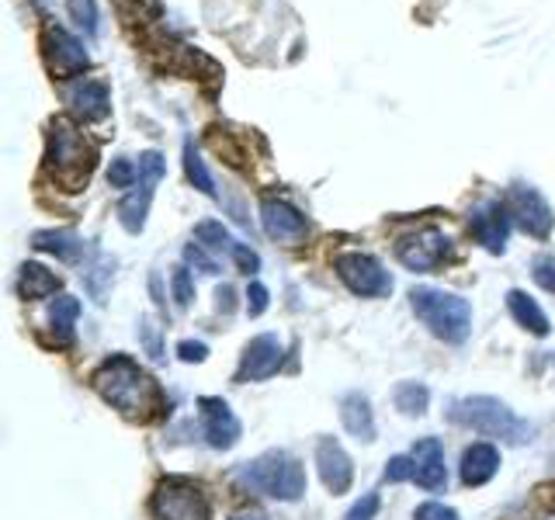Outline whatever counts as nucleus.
I'll return each mask as SVG.
<instances>
[{"instance_id": "obj_1", "label": "nucleus", "mask_w": 555, "mask_h": 520, "mask_svg": "<svg viewBox=\"0 0 555 520\" xmlns=\"http://www.w3.org/2000/svg\"><path fill=\"white\" fill-rule=\"evenodd\" d=\"M94 389L108 406H115L121 416L139 424H150L164 413V392L160 386L139 368V364L126 354H112L108 361L94 372Z\"/></svg>"}, {"instance_id": "obj_2", "label": "nucleus", "mask_w": 555, "mask_h": 520, "mask_svg": "<svg viewBox=\"0 0 555 520\" xmlns=\"http://www.w3.org/2000/svg\"><path fill=\"white\" fill-rule=\"evenodd\" d=\"M98 167V150L83 132H77L66 118L49 121L46 132V170L66 191H80Z\"/></svg>"}, {"instance_id": "obj_3", "label": "nucleus", "mask_w": 555, "mask_h": 520, "mask_svg": "<svg viewBox=\"0 0 555 520\" xmlns=\"http://www.w3.org/2000/svg\"><path fill=\"white\" fill-rule=\"evenodd\" d=\"M448 420L476 430L482 438L507 441L514 447L528 444L534 438V427L496 395H465L459 403H448Z\"/></svg>"}, {"instance_id": "obj_4", "label": "nucleus", "mask_w": 555, "mask_h": 520, "mask_svg": "<svg viewBox=\"0 0 555 520\" xmlns=\"http://www.w3.org/2000/svg\"><path fill=\"white\" fill-rule=\"evenodd\" d=\"M410 306L416 312V320L444 343H465L468 334H473V306L455 291L416 285L410 288Z\"/></svg>"}, {"instance_id": "obj_5", "label": "nucleus", "mask_w": 555, "mask_h": 520, "mask_svg": "<svg viewBox=\"0 0 555 520\" xmlns=\"http://www.w3.org/2000/svg\"><path fill=\"white\" fill-rule=\"evenodd\" d=\"M240 482L260 496L285 503H299L306 496V468L285 451H268L257 461H247L240 468Z\"/></svg>"}, {"instance_id": "obj_6", "label": "nucleus", "mask_w": 555, "mask_h": 520, "mask_svg": "<svg viewBox=\"0 0 555 520\" xmlns=\"http://www.w3.org/2000/svg\"><path fill=\"white\" fill-rule=\"evenodd\" d=\"M150 514L153 520H208L212 517V507H208L202 485L181 476H170L153 490Z\"/></svg>"}, {"instance_id": "obj_7", "label": "nucleus", "mask_w": 555, "mask_h": 520, "mask_svg": "<svg viewBox=\"0 0 555 520\" xmlns=\"http://www.w3.org/2000/svg\"><path fill=\"white\" fill-rule=\"evenodd\" d=\"M164 173H167V160H164L160 153H143V156H139V178H135L129 195L118 202V222L126 225L129 233H143L153 191H156V184H160Z\"/></svg>"}, {"instance_id": "obj_8", "label": "nucleus", "mask_w": 555, "mask_h": 520, "mask_svg": "<svg viewBox=\"0 0 555 520\" xmlns=\"http://www.w3.org/2000/svg\"><path fill=\"white\" fill-rule=\"evenodd\" d=\"M340 282L361 299H386L392 291V274L382 268V260L372 253H340L337 257Z\"/></svg>"}, {"instance_id": "obj_9", "label": "nucleus", "mask_w": 555, "mask_h": 520, "mask_svg": "<svg viewBox=\"0 0 555 520\" xmlns=\"http://www.w3.org/2000/svg\"><path fill=\"white\" fill-rule=\"evenodd\" d=\"M396 257L406 271H416V274L438 271L451 257V239L441 230H416L399 239Z\"/></svg>"}, {"instance_id": "obj_10", "label": "nucleus", "mask_w": 555, "mask_h": 520, "mask_svg": "<svg viewBox=\"0 0 555 520\" xmlns=\"http://www.w3.org/2000/svg\"><path fill=\"white\" fill-rule=\"evenodd\" d=\"M42 56L49 63V69L56 77H77L83 74L87 66H91V56H87V49L80 39H74L66 28L60 25H46L42 28Z\"/></svg>"}, {"instance_id": "obj_11", "label": "nucleus", "mask_w": 555, "mask_h": 520, "mask_svg": "<svg viewBox=\"0 0 555 520\" xmlns=\"http://www.w3.org/2000/svg\"><path fill=\"white\" fill-rule=\"evenodd\" d=\"M507 208H511V219L525 230L528 236H538L545 239L555 225V216L548 202L542 198V191H534L531 184H514L511 187V198H507Z\"/></svg>"}, {"instance_id": "obj_12", "label": "nucleus", "mask_w": 555, "mask_h": 520, "mask_svg": "<svg viewBox=\"0 0 555 520\" xmlns=\"http://www.w3.org/2000/svg\"><path fill=\"white\" fill-rule=\"evenodd\" d=\"M285 364V351H282V340L274 334H260L254 337L240 354V368H236V381L247 386V381H264L271 375L282 372Z\"/></svg>"}, {"instance_id": "obj_13", "label": "nucleus", "mask_w": 555, "mask_h": 520, "mask_svg": "<svg viewBox=\"0 0 555 520\" xmlns=\"http://www.w3.org/2000/svg\"><path fill=\"white\" fill-rule=\"evenodd\" d=\"M511 208L500 205V202H482L473 208V216H468V230H473L476 243L482 250L490 253H503L507 250V239H511Z\"/></svg>"}, {"instance_id": "obj_14", "label": "nucleus", "mask_w": 555, "mask_h": 520, "mask_svg": "<svg viewBox=\"0 0 555 520\" xmlns=\"http://www.w3.org/2000/svg\"><path fill=\"white\" fill-rule=\"evenodd\" d=\"M317 476H320V482L334 496H344L354 485V461H351V455H347V451L340 447L337 438H326V433L317 441Z\"/></svg>"}, {"instance_id": "obj_15", "label": "nucleus", "mask_w": 555, "mask_h": 520, "mask_svg": "<svg viewBox=\"0 0 555 520\" xmlns=\"http://www.w3.org/2000/svg\"><path fill=\"white\" fill-rule=\"evenodd\" d=\"M198 416H202V427H205V438L216 451H225L240 441V420L236 413L230 410V403L219 395H202L198 399Z\"/></svg>"}, {"instance_id": "obj_16", "label": "nucleus", "mask_w": 555, "mask_h": 520, "mask_svg": "<svg viewBox=\"0 0 555 520\" xmlns=\"http://www.w3.org/2000/svg\"><path fill=\"white\" fill-rule=\"evenodd\" d=\"M260 222H264V233L278 243H299L309 233V222L295 205L285 198H264L260 202Z\"/></svg>"}, {"instance_id": "obj_17", "label": "nucleus", "mask_w": 555, "mask_h": 520, "mask_svg": "<svg viewBox=\"0 0 555 520\" xmlns=\"http://www.w3.org/2000/svg\"><path fill=\"white\" fill-rule=\"evenodd\" d=\"M413 482L427 493H444L448 468H444V447L438 438H421L413 447Z\"/></svg>"}, {"instance_id": "obj_18", "label": "nucleus", "mask_w": 555, "mask_h": 520, "mask_svg": "<svg viewBox=\"0 0 555 520\" xmlns=\"http://www.w3.org/2000/svg\"><path fill=\"white\" fill-rule=\"evenodd\" d=\"M63 98L69 104V112H74L77 118H83V121H101V118H108V112H112L108 83H101V80H77V83H69L66 91H63Z\"/></svg>"}, {"instance_id": "obj_19", "label": "nucleus", "mask_w": 555, "mask_h": 520, "mask_svg": "<svg viewBox=\"0 0 555 520\" xmlns=\"http://www.w3.org/2000/svg\"><path fill=\"white\" fill-rule=\"evenodd\" d=\"M459 472H462V485H468V490H476V485H486V482H490L500 472V451L490 441L473 444L462 455Z\"/></svg>"}, {"instance_id": "obj_20", "label": "nucleus", "mask_w": 555, "mask_h": 520, "mask_svg": "<svg viewBox=\"0 0 555 520\" xmlns=\"http://www.w3.org/2000/svg\"><path fill=\"white\" fill-rule=\"evenodd\" d=\"M340 420L354 441H364V444L375 441V413H372V399L364 392H347L340 399Z\"/></svg>"}, {"instance_id": "obj_21", "label": "nucleus", "mask_w": 555, "mask_h": 520, "mask_svg": "<svg viewBox=\"0 0 555 520\" xmlns=\"http://www.w3.org/2000/svg\"><path fill=\"white\" fill-rule=\"evenodd\" d=\"M507 309H511L514 323L525 329V334H534V337H548L552 334V323L545 316V309L538 306L528 291H520V288L507 291Z\"/></svg>"}, {"instance_id": "obj_22", "label": "nucleus", "mask_w": 555, "mask_h": 520, "mask_svg": "<svg viewBox=\"0 0 555 520\" xmlns=\"http://www.w3.org/2000/svg\"><path fill=\"white\" fill-rule=\"evenodd\" d=\"M31 247L60 257V260H66V264L80 260L83 250H87L83 239L77 233H69V230H39V233H31Z\"/></svg>"}, {"instance_id": "obj_23", "label": "nucleus", "mask_w": 555, "mask_h": 520, "mask_svg": "<svg viewBox=\"0 0 555 520\" xmlns=\"http://www.w3.org/2000/svg\"><path fill=\"white\" fill-rule=\"evenodd\" d=\"M56 288H60V277L42 264H22V271H17V291H22L28 302L49 299V295H56Z\"/></svg>"}, {"instance_id": "obj_24", "label": "nucleus", "mask_w": 555, "mask_h": 520, "mask_svg": "<svg viewBox=\"0 0 555 520\" xmlns=\"http://www.w3.org/2000/svg\"><path fill=\"white\" fill-rule=\"evenodd\" d=\"M80 316V302L74 299V295H60L56 302H52L49 309V323L52 329H56V343L66 347L69 340H74V323Z\"/></svg>"}, {"instance_id": "obj_25", "label": "nucleus", "mask_w": 555, "mask_h": 520, "mask_svg": "<svg viewBox=\"0 0 555 520\" xmlns=\"http://www.w3.org/2000/svg\"><path fill=\"white\" fill-rule=\"evenodd\" d=\"M392 403L403 416H421L430 403V389L424 386V381H399V386L392 389Z\"/></svg>"}, {"instance_id": "obj_26", "label": "nucleus", "mask_w": 555, "mask_h": 520, "mask_svg": "<svg viewBox=\"0 0 555 520\" xmlns=\"http://www.w3.org/2000/svg\"><path fill=\"white\" fill-rule=\"evenodd\" d=\"M184 173H188V181L202 191V195L219 198L212 173H208V167H205V160H202V153H198V146H195V143H191V139H184Z\"/></svg>"}, {"instance_id": "obj_27", "label": "nucleus", "mask_w": 555, "mask_h": 520, "mask_svg": "<svg viewBox=\"0 0 555 520\" xmlns=\"http://www.w3.org/2000/svg\"><path fill=\"white\" fill-rule=\"evenodd\" d=\"M195 236H198V243H202L205 250H233L230 230H225V225L216 222V219L198 222V225H195Z\"/></svg>"}, {"instance_id": "obj_28", "label": "nucleus", "mask_w": 555, "mask_h": 520, "mask_svg": "<svg viewBox=\"0 0 555 520\" xmlns=\"http://www.w3.org/2000/svg\"><path fill=\"white\" fill-rule=\"evenodd\" d=\"M69 17L87 31V35H98V4L94 0H66Z\"/></svg>"}, {"instance_id": "obj_29", "label": "nucleus", "mask_w": 555, "mask_h": 520, "mask_svg": "<svg viewBox=\"0 0 555 520\" xmlns=\"http://www.w3.org/2000/svg\"><path fill=\"white\" fill-rule=\"evenodd\" d=\"M170 291H173V299H178L181 309H188L191 302H195V282H191V271L188 268H173V274H170Z\"/></svg>"}, {"instance_id": "obj_30", "label": "nucleus", "mask_w": 555, "mask_h": 520, "mask_svg": "<svg viewBox=\"0 0 555 520\" xmlns=\"http://www.w3.org/2000/svg\"><path fill=\"white\" fill-rule=\"evenodd\" d=\"M135 178H139V167L132 160H126V156L112 160V167H108V184L112 187H132Z\"/></svg>"}, {"instance_id": "obj_31", "label": "nucleus", "mask_w": 555, "mask_h": 520, "mask_svg": "<svg viewBox=\"0 0 555 520\" xmlns=\"http://www.w3.org/2000/svg\"><path fill=\"white\" fill-rule=\"evenodd\" d=\"M184 260H188L191 268H198L202 274H219V271H222V268H219V260L208 257V253L198 247V243H188V247H184Z\"/></svg>"}, {"instance_id": "obj_32", "label": "nucleus", "mask_w": 555, "mask_h": 520, "mask_svg": "<svg viewBox=\"0 0 555 520\" xmlns=\"http://www.w3.org/2000/svg\"><path fill=\"white\" fill-rule=\"evenodd\" d=\"M386 479L389 482H410L413 479V458L410 455H392L386 461Z\"/></svg>"}, {"instance_id": "obj_33", "label": "nucleus", "mask_w": 555, "mask_h": 520, "mask_svg": "<svg viewBox=\"0 0 555 520\" xmlns=\"http://www.w3.org/2000/svg\"><path fill=\"white\" fill-rule=\"evenodd\" d=\"M378 514V493H369V496H361L351 510H347L344 520H375Z\"/></svg>"}, {"instance_id": "obj_34", "label": "nucleus", "mask_w": 555, "mask_h": 520, "mask_svg": "<svg viewBox=\"0 0 555 520\" xmlns=\"http://www.w3.org/2000/svg\"><path fill=\"white\" fill-rule=\"evenodd\" d=\"M247 312H250V320L264 316V312H268V288L260 285V282H254L247 288Z\"/></svg>"}, {"instance_id": "obj_35", "label": "nucleus", "mask_w": 555, "mask_h": 520, "mask_svg": "<svg viewBox=\"0 0 555 520\" xmlns=\"http://www.w3.org/2000/svg\"><path fill=\"white\" fill-rule=\"evenodd\" d=\"M416 520H459V514L444 507V503H421V507L413 510Z\"/></svg>"}, {"instance_id": "obj_36", "label": "nucleus", "mask_w": 555, "mask_h": 520, "mask_svg": "<svg viewBox=\"0 0 555 520\" xmlns=\"http://www.w3.org/2000/svg\"><path fill=\"white\" fill-rule=\"evenodd\" d=\"M233 260H236V268L243 271V274H257L260 271V257L250 250V247H243V243H233Z\"/></svg>"}, {"instance_id": "obj_37", "label": "nucleus", "mask_w": 555, "mask_h": 520, "mask_svg": "<svg viewBox=\"0 0 555 520\" xmlns=\"http://www.w3.org/2000/svg\"><path fill=\"white\" fill-rule=\"evenodd\" d=\"M178 358L188 361V364H198V361L208 358V347L198 343V340H181V343H178Z\"/></svg>"}, {"instance_id": "obj_38", "label": "nucleus", "mask_w": 555, "mask_h": 520, "mask_svg": "<svg viewBox=\"0 0 555 520\" xmlns=\"http://www.w3.org/2000/svg\"><path fill=\"white\" fill-rule=\"evenodd\" d=\"M139 337H143L146 351H150L156 361L164 358V343H160V334H156V326H153V323H143V326H139Z\"/></svg>"}, {"instance_id": "obj_39", "label": "nucleus", "mask_w": 555, "mask_h": 520, "mask_svg": "<svg viewBox=\"0 0 555 520\" xmlns=\"http://www.w3.org/2000/svg\"><path fill=\"white\" fill-rule=\"evenodd\" d=\"M531 274H534V282L542 285L545 291H555V260H538Z\"/></svg>"}, {"instance_id": "obj_40", "label": "nucleus", "mask_w": 555, "mask_h": 520, "mask_svg": "<svg viewBox=\"0 0 555 520\" xmlns=\"http://www.w3.org/2000/svg\"><path fill=\"white\" fill-rule=\"evenodd\" d=\"M216 299H219V312H233V309H236V291H233L230 285H222V288L216 291Z\"/></svg>"}, {"instance_id": "obj_41", "label": "nucleus", "mask_w": 555, "mask_h": 520, "mask_svg": "<svg viewBox=\"0 0 555 520\" xmlns=\"http://www.w3.org/2000/svg\"><path fill=\"white\" fill-rule=\"evenodd\" d=\"M233 520H271V517H264V514H236Z\"/></svg>"}]
</instances>
